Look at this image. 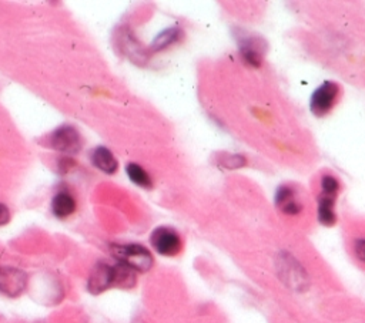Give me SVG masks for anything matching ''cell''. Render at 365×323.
<instances>
[{"label": "cell", "instance_id": "obj_1", "mask_svg": "<svg viewBox=\"0 0 365 323\" xmlns=\"http://www.w3.org/2000/svg\"><path fill=\"white\" fill-rule=\"evenodd\" d=\"M136 283V272L121 265V264H107L98 262L89 278L87 290L93 295L106 292L110 288H131Z\"/></svg>", "mask_w": 365, "mask_h": 323}, {"label": "cell", "instance_id": "obj_2", "mask_svg": "<svg viewBox=\"0 0 365 323\" xmlns=\"http://www.w3.org/2000/svg\"><path fill=\"white\" fill-rule=\"evenodd\" d=\"M112 254L119 264L135 272H147L153 266V257L150 250L139 243L113 245Z\"/></svg>", "mask_w": 365, "mask_h": 323}, {"label": "cell", "instance_id": "obj_3", "mask_svg": "<svg viewBox=\"0 0 365 323\" xmlns=\"http://www.w3.org/2000/svg\"><path fill=\"white\" fill-rule=\"evenodd\" d=\"M49 142L52 149L73 156L82 150V138L79 131L72 126H63L52 133Z\"/></svg>", "mask_w": 365, "mask_h": 323}, {"label": "cell", "instance_id": "obj_4", "mask_svg": "<svg viewBox=\"0 0 365 323\" xmlns=\"http://www.w3.org/2000/svg\"><path fill=\"white\" fill-rule=\"evenodd\" d=\"M338 84L333 82H325L321 84L311 97V112L317 117H322L331 112L338 100Z\"/></svg>", "mask_w": 365, "mask_h": 323}, {"label": "cell", "instance_id": "obj_5", "mask_svg": "<svg viewBox=\"0 0 365 323\" xmlns=\"http://www.w3.org/2000/svg\"><path fill=\"white\" fill-rule=\"evenodd\" d=\"M26 286V272L12 266H0V294L9 298H17L24 292Z\"/></svg>", "mask_w": 365, "mask_h": 323}, {"label": "cell", "instance_id": "obj_6", "mask_svg": "<svg viewBox=\"0 0 365 323\" xmlns=\"http://www.w3.org/2000/svg\"><path fill=\"white\" fill-rule=\"evenodd\" d=\"M151 245L160 255L174 257L181 249V239L179 234L167 227H160L151 234Z\"/></svg>", "mask_w": 365, "mask_h": 323}, {"label": "cell", "instance_id": "obj_7", "mask_svg": "<svg viewBox=\"0 0 365 323\" xmlns=\"http://www.w3.org/2000/svg\"><path fill=\"white\" fill-rule=\"evenodd\" d=\"M276 204L280 211L288 215H294L301 211V204L298 202V198L292 188L290 187H281L277 191L276 195Z\"/></svg>", "mask_w": 365, "mask_h": 323}, {"label": "cell", "instance_id": "obj_8", "mask_svg": "<svg viewBox=\"0 0 365 323\" xmlns=\"http://www.w3.org/2000/svg\"><path fill=\"white\" fill-rule=\"evenodd\" d=\"M336 194L321 193L318 197V221L322 225H333L336 223Z\"/></svg>", "mask_w": 365, "mask_h": 323}, {"label": "cell", "instance_id": "obj_9", "mask_svg": "<svg viewBox=\"0 0 365 323\" xmlns=\"http://www.w3.org/2000/svg\"><path fill=\"white\" fill-rule=\"evenodd\" d=\"M91 163L100 171L106 174H114L117 171L119 163L113 153L106 147H97L91 154Z\"/></svg>", "mask_w": 365, "mask_h": 323}, {"label": "cell", "instance_id": "obj_10", "mask_svg": "<svg viewBox=\"0 0 365 323\" xmlns=\"http://www.w3.org/2000/svg\"><path fill=\"white\" fill-rule=\"evenodd\" d=\"M52 211L56 218L64 220L76 211V201L68 193H59L52 201Z\"/></svg>", "mask_w": 365, "mask_h": 323}, {"label": "cell", "instance_id": "obj_11", "mask_svg": "<svg viewBox=\"0 0 365 323\" xmlns=\"http://www.w3.org/2000/svg\"><path fill=\"white\" fill-rule=\"evenodd\" d=\"M126 171H127V175L128 178L131 179L133 183H135L136 186L139 187H143V188H151V178L150 175L139 165V164H135L131 163L126 167Z\"/></svg>", "mask_w": 365, "mask_h": 323}, {"label": "cell", "instance_id": "obj_12", "mask_svg": "<svg viewBox=\"0 0 365 323\" xmlns=\"http://www.w3.org/2000/svg\"><path fill=\"white\" fill-rule=\"evenodd\" d=\"M179 38V30L176 31L174 29L172 30H165L164 33H161L158 38L154 40V45L153 47L156 50H160V49H164L165 46H169L170 43H173L176 39Z\"/></svg>", "mask_w": 365, "mask_h": 323}, {"label": "cell", "instance_id": "obj_13", "mask_svg": "<svg viewBox=\"0 0 365 323\" xmlns=\"http://www.w3.org/2000/svg\"><path fill=\"white\" fill-rule=\"evenodd\" d=\"M340 184L337 181V178L333 175H324L321 178V193H327V194H336L338 193Z\"/></svg>", "mask_w": 365, "mask_h": 323}, {"label": "cell", "instance_id": "obj_14", "mask_svg": "<svg viewBox=\"0 0 365 323\" xmlns=\"http://www.w3.org/2000/svg\"><path fill=\"white\" fill-rule=\"evenodd\" d=\"M10 221V211L5 204H0V227L6 225Z\"/></svg>", "mask_w": 365, "mask_h": 323}, {"label": "cell", "instance_id": "obj_15", "mask_svg": "<svg viewBox=\"0 0 365 323\" xmlns=\"http://www.w3.org/2000/svg\"><path fill=\"white\" fill-rule=\"evenodd\" d=\"M355 250H357V255L361 261L365 262V239H361L357 242L355 245Z\"/></svg>", "mask_w": 365, "mask_h": 323}]
</instances>
